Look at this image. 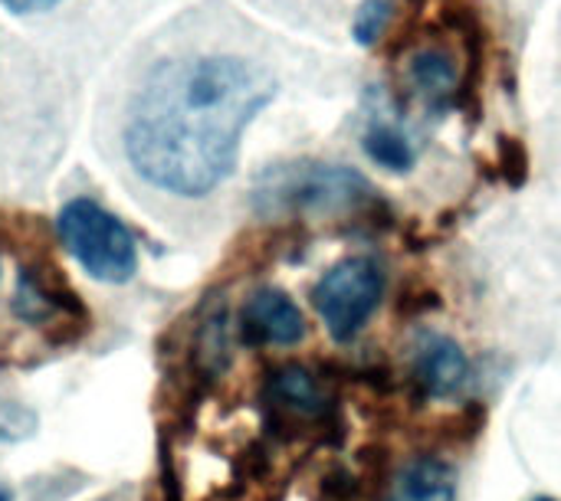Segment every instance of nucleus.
<instances>
[{"mask_svg":"<svg viewBox=\"0 0 561 501\" xmlns=\"http://www.w3.org/2000/svg\"><path fill=\"white\" fill-rule=\"evenodd\" d=\"M385 272L368 256H352L332 266L312 289V305L335 341H352L378 312Z\"/></svg>","mask_w":561,"mask_h":501,"instance_id":"4","label":"nucleus"},{"mask_svg":"<svg viewBox=\"0 0 561 501\" xmlns=\"http://www.w3.org/2000/svg\"><path fill=\"white\" fill-rule=\"evenodd\" d=\"M536 501H559V499H549V496H542V499H536Z\"/></svg>","mask_w":561,"mask_h":501,"instance_id":"14","label":"nucleus"},{"mask_svg":"<svg viewBox=\"0 0 561 501\" xmlns=\"http://www.w3.org/2000/svg\"><path fill=\"white\" fill-rule=\"evenodd\" d=\"M362 148L378 167L394 171V174H408L417 161L414 141L404 135V128L385 108H371L365 131H362Z\"/></svg>","mask_w":561,"mask_h":501,"instance_id":"8","label":"nucleus"},{"mask_svg":"<svg viewBox=\"0 0 561 501\" xmlns=\"http://www.w3.org/2000/svg\"><path fill=\"white\" fill-rule=\"evenodd\" d=\"M266 397L279 413L299 417V420H312L325 413V391L316 381V374H309L306 368H279L270 384H266Z\"/></svg>","mask_w":561,"mask_h":501,"instance_id":"9","label":"nucleus"},{"mask_svg":"<svg viewBox=\"0 0 561 501\" xmlns=\"http://www.w3.org/2000/svg\"><path fill=\"white\" fill-rule=\"evenodd\" d=\"M388 501H457V476L444 459H414L394 479Z\"/></svg>","mask_w":561,"mask_h":501,"instance_id":"10","label":"nucleus"},{"mask_svg":"<svg viewBox=\"0 0 561 501\" xmlns=\"http://www.w3.org/2000/svg\"><path fill=\"white\" fill-rule=\"evenodd\" d=\"M240 331L250 345L289 348L306 338V318L299 305L279 289H260L240 312Z\"/></svg>","mask_w":561,"mask_h":501,"instance_id":"5","label":"nucleus"},{"mask_svg":"<svg viewBox=\"0 0 561 501\" xmlns=\"http://www.w3.org/2000/svg\"><path fill=\"white\" fill-rule=\"evenodd\" d=\"M276 92V79L240 56L164 59L128 105L125 154L145 184L191 200L207 197L233 174L247 125Z\"/></svg>","mask_w":561,"mask_h":501,"instance_id":"1","label":"nucleus"},{"mask_svg":"<svg viewBox=\"0 0 561 501\" xmlns=\"http://www.w3.org/2000/svg\"><path fill=\"white\" fill-rule=\"evenodd\" d=\"M391 13H394V0H362L358 10H355V20H352L355 43L358 46H375L388 30Z\"/></svg>","mask_w":561,"mask_h":501,"instance_id":"11","label":"nucleus"},{"mask_svg":"<svg viewBox=\"0 0 561 501\" xmlns=\"http://www.w3.org/2000/svg\"><path fill=\"white\" fill-rule=\"evenodd\" d=\"M0 501H10V492H7V489H0Z\"/></svg>","mask_w":561,"mask_h":501,"instance_id":"13","label":"nucleus"},{"mask_svg":"<svg viewBox=\"0 0 561 501\" xmlns=\"http://www.w3.org/2000/svg\"><path fill=\"white\" fill-rule=\"evenodd\" d=\"M56 230H59L62 246L76 256V263L92 279L128 282L138 272L135 236L102 203H95L89 197L69 200L56 217Z\"/></svg>","mask_w":561,"mask_h":501,"instance_id":"3","label":"nucleus"},{"mask_svg":"<svg viewBox=\"0 0 561 501\" xmlns=\"http://www.w3.org/2000/svg\"><path fill=\"white\" fill-rule=\"evenodd\" d=\"M10 13H43V10H53L56 3L62 0H0Z\"/></svg>","mask_w":561,"mask_h":501,"instance_id":"12","label":"nucleus"},{"mask_svg":"<svg viewBox=\"0 0 561 501\" xmlns=\"http://www.w3.org/2000/svg\"><path fill=\"white\" fill-rule=\"evenodd\" d=\"M371 200L375 190L358 171L342 164H319V161L276 164L253 187V203L263 213L358 210Z\"/></svg>","mask_w":561,"mask_h":501,"instance_id":"2","label":"nucleus"},{"mask_svg":"<svg viewBox=\"0 0 561 501\" xmlns=\"http://www.w3.org/2000/svg\"><path fill=\"white\" fill-rule=\"evenodd\" d=\"M408 85L421 95L434 112H447L460 95V69L444 46H424L408 59Z\"/></svg>","mask_w":561,"mask_h":501,"instance_id":"7","label":"nucleus"},{"mask_svg":"<svg viewBox=\"0 0 561 501\" xmlns=\"http://www.w3.org/2000/svg\"><path fill=\"white\" fill-rule=\"evenodd\" d=\"M414 384L427 397H450L470 381V358L444 335H424L414 345Z\"/></svg>","mask_w":561,"mask_h":501,"instance_id":"6","label":"nucleus"}]
</instances>
